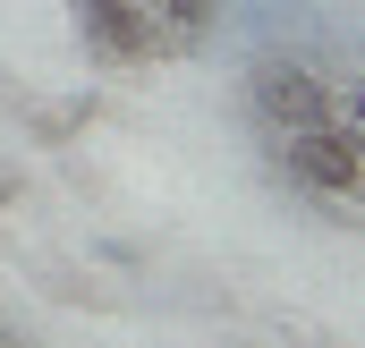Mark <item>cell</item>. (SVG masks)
I'll use <instances>...</instances> for the list:
<instances>
[{
	"label": "cell",
	"mask_w": 365,
	"mask_h": 348,
	"mask_svg": "<svg viewBox=\"0 0 365 348\" xmlns=\"http://www.w3.org/2000/svg\"><path fill=\"white\" fill-rule=\"evenodd\" d=\"M272 162L289 187H306V195H365V145L340 128V119H323V128H289L272 136Z\"/></svg>",
	"instance_id": "cell-1"
},
{
	"label": "cell",
	"mask_w": 365,
	"mask_h": 348,
	"mask_svg": "<svg viewBox=\"0 0 365 348\" xmlns=\"http://www.w3.org/2000/svg\"><path fill=\"white\" fill-rule=\"evenodd\" d=\"M247 102H255V119H264L272 136L340 119V93L323 86V68H306V60H289V51H264V60L247 68Z\"/></svg>",
	"instance_id": "cell-2"
},
{
	"label": "cell",
	"mask_w": 365,
	"mask_h": 348,
	"mask_svg": "<svg viewBox=\"0 0 365 348\" xmlns=\"http://www.w3.org/2000/svg\"><path fill=\"white\" fill-rule=\"evenodd\" d=\"M68 26H77V43H86L102 68H145V60L170 51L162 26H153L136 0H68Z\"/></svg>",
	"instance_id": "cell-3"
},
{
	"label": "cell",
	"mask_w": 365,
	"mask_h": 348,
	"mask_svg": "<svg viewBox=\"0 0 365 348\" xmlns=\"http://www.w3.org/2000/svg\"><path fill=\"white\" fill-rule=\"evenodd\" d=\"M340 128H349V136H357V145H365V77H357V86H349V111H340Z\"/></svg>",
	"instance_id": "cell-4"
}]
</instances>
